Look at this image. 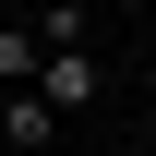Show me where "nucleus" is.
Instances as JSON below:
<instances>
[{"label": "nucleus", "instance_id": "2", "mask_svg": "<svg viewBox=\"0 0 156 156\" xmlns=\"http://www.w3.org/2000/svg\"><path fill=\"white\" fill-rule=\"evenodd\" d=\"M48 132H60V108H48V96H12V120H0V144H24V156H36Z\"/></svg>", "mask_w": 156, "mask_h": 156}, {"label": "nucleus", "instance_id": "1", "mask_svg": "<svg viewBox=\"0 0 156 156\" xmlns=\"http://www.w3.org/2000/svg\"><path fill=\"white\" fill-rule=\"evenodd\" d=\"M36 96H48V108H96V96H108L96 48H48V60H36Z\"/></svg>", "mask_w": 156, "mask_h": 156}]
</instances>
